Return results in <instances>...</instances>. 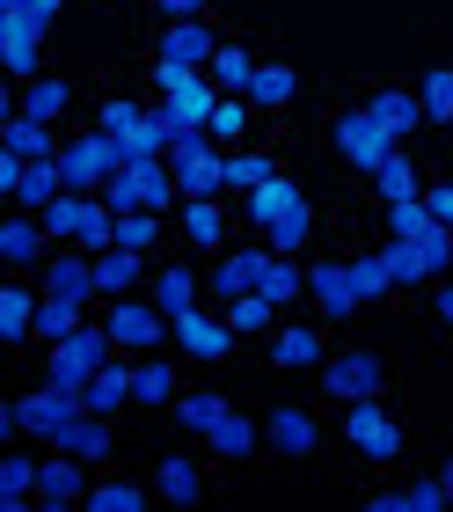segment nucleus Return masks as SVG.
<instances>
[{
    "instance_id": "f257e3e1",
    "label": "nucleus",
    "mask_w": 453,
    "mask_h": 512,
    "mask_svg": "<svg viewBox=\"0 0 453 512\" xmlns=\"http://www.w3.org/2000/svg\"><path fill=\"white\" fill-rule=\"evenodd\" d=\"M117 169H125V139L117 132H74L59 147V176H66V191H81V198H95Z\"/></svg>"
},
{
    "instance_id": "f03ea898",
    "label": "nucleus",
    "mask_w": 453,
    "mask_h": 512,
    "mask_svg": "<svg viewBox=\"0 0 453 512\" xmlns=\"http://www.w3.org/2000/svg\"><path fill=\"white\" fill-rule=\"evenodd\" d=\"M117 359V337H110V322H81L66 344H52V359H44V381H59V388H74L88 395V374L95 366H110Z\"/></svg>"
},
{
    "instance_id": "7ed1b4c3",
    "label": "nucleus",
    "mask_w": 453,
    "mask_h": 512,
    "mask_svg": "<svg viewBox=\"0 0 453 512\" xmlns=\"http://www.w3.org/2000/svg\"><path fill=\"white\" fill-rule=\"evenodd\" d=\"M81 410H88V395L59 388V381H44V388H30V395H15L0 425H8V432H37V439H59V432L74 425Z\"/></svg>"
},
{
    "instance_id": "20e7f679",
    "label": "nucleus",
    "mask_w": 453,
    "mask_h": 512,
    "mask_svg": "<svg viewBox=\"0 0 453 512\" xmlns=\"http://www.w3.org/2000/svg\"><path fill=\"white\" fill-rule=\"evenodd\" d=\"M169 169L183 183V198H220L227 191V147L212 132H183L169 147Z\"/></svg>"
},
{
    "instance_id": "39448f33",
    "label": "nucleus",
    "mask_w": 453,
    "mask_h": 512,
    "mask_svg": "<svg viewBox=\"0 0 453 512\" xmlns=\"http://www.w3.org/2000/svg\"><path fill=\"white\" fill-rule=\"evenodd\" d=\"M154 88H161V110H169L176 139L212 125V103H220V88H212L205 74H183V66H154Z\"/></svg>"
},
{
    "instance_id": "423d86ee",
    "label": "nucleus",
    "mask_w": 453,
    "mask_h": 512,
    "mask_svg": "<svg viewBox=\"0 0 453 512\" xmlns=\"http://www.w3.org/2000/svg\"><path fill=\"white\" fill-rule=\"evenodd\" d=\"M344 439H351L366 461H380V469H388V461H402V417L380 403V395H366V403H344Z\"/></svg>"
},
{
    "instance_id": "0eeeda50",
    "label": "nucleus",
    "mask_w": 453,
    "mask_h": 512,
    "mask_svg": "<svg viewBox=\"0 0 453 512\" xmlns=\"http://www.w3.org/2000/svg\"><path fill=\"white\" fill-rule=\"evenodd\" d=\"M315 374H322L329 403H366V395L388 388V359H380V352H329Z\"/></svg>"
},
{
    "instance_id": "6e6552de",
    "label": "nucleus",
    "mask_w": 453,
    "mask_h": 512,
    "mask_svg": "<svg viewBox=\"0 0 453 512\" xmlns=\"http://www.w3.org/2000/svg\"><path fill=\"white\" fill-rule=\"evenodd\" d=\"M103 322H110V337H117V352H154V344L176 330L161 300H132V293H125V300H110Z\"/></svg>"
},
{
    "instance_id": "1a4fd4ad",
    "label": "nucleus",
    "mask_w": 453,
    "mask_h": 512,
    "mask_svg": "<svg viewBox=\"0 0 453 512\" xmlns=\"http://www.w3.org/2000/svg\"><path fill=\"white\" fill-rule=\"evenodd\" d=\"M169 337H176V352H183V359H198V366H220V359L234 352V337H242V330H234V322H227L220 308H183Z\"/></svg>"
},
{
    "instance_id": "9d476101",
    "label": "nucleus",
    "mask_w": 453,
    "mask_h": 512,
    "mask_svg": "<svg viewBox=\"0 0 453 512\" xmlns=\"http://www.w3.org/2000/svg\"><path fill=\"white\" fill-rule=\"evenodd\" d=\"M44 30H52V15H37V8H0V52H8V74H15V81H37V66H44Z\"/></svg>"
},
{
    "instance_id": "9b49d317",
    "label": "nucleus",
    "mask_w": 453,
    "mask_h": 512,
    "mask_svg": "<svg viewBox=\"0 0 453 512\" xmlns=\"http://www.w3.org/2000/svg\"><path fill=\"white\" fill-rule=\"evenodd\" d=\"M395 147H402V139H395L388 125H380L373 110H344V118H337V154L351 161V169H366V176H373Z\"/></svg>"
},
{
    "instance_id": "f8f14e48",
    "label": "nucleus",
    "mask_w": 453,
    "mask_h": 512,
    "mask_svg": "<svg viewBox=\"0 0 453 512\" xmlns=\"http://www.w3.org/2000/svg\"><path fill=\"white\" fill-rule=\"evenodd\" d=\"M212 52H220V37L198 22H169V30L154 37V66H183V74H198V66H212Z\"/></svg>"
},
{
    "instance_id": "ddd939ff",
    "label": "nucleus",
    "mask_w": 453,
    "mask_h": 512,
    "mask_svg": "<svg viewBox=\"0 0 453 512\" xmlns=\"http://www.w3.org/2000/svg\"><path fill=\"white\" fill-rule=\"evenodd\" d=\"M88 461H74V454H59L52 447V461H44V476H37V512H66V505H88Z\"/></svg>"
},
{
    "instance_id": "4468645a",
    "label": "nucleus",
    "mask_w": 453,
    "mask_h": 512,
    "mask_svg": "<svg viewBox=\"0 0 453 512\" xmlns=\"http://www.w3.org/2000/svg\"><path fill=\"white\" fill-rule=\"evenodd\" d=\"M264 447L278 454V461H307L322 447V432H315V417H307L300 403H278L271 417H264Z\"/></svg>"
},
{
    "instance_id": "2eb2a0df",
    "label": "nucleus",
    "mask_w": 453,
    "mask_h": 512,
    "mask_svg": "<svg viewBox=\"0 0 453 512\" xmlns=\"http://www.w3.org/2000/svg\"><path fill=\"white\" fill-rule=\"evenodd\" d=\"M59 454H74V461H88V469H110V454H117V432H110V417L103 410H81L74 425H66L59 439H52Z\"/></svg>"
},
{
    "instance_id": "dca6fc26",
    "label": "nucleus",
    "mask_w": 453,
    "mask_h": 512,
    "mask_svg": "<svg viewBox=\"0 0 453 512\" xmlns=\"http://www.w3.org/2000/svg\"><path fill=\"white\" fill-rule=\"evenodd\" d=\"M59 147H66V139L44 125V118H30V110H15V103H8V125H0V154H15V161H59Z\"/></svg>"
},
{
    "instance_id": "f3484780",
    "label": "nucleus",
    "mask_w": 453,
    "mask_h": 512,
    "mask_svg": "<svg viewBox=\"0 0 453 512\" xmlns=\"http://www.w3.org/2000/svg\"><path fill=\"white\" fill-rule=\"evenodd\" d=\"M44 293L81 300V308H88V300H95V256H88V249H74V242L52 249V256H44Z\"/></svg>"
},
{
    "instance_id": "a211bd4d",
    "label": "nucleus",
    "mask_w": 453,
    "mask_h": 512,
    "mask_svg": "<svg viewBox=\"0 0 453 512\" xmlns=\"http://www.w3.org/2000/svg\"><path fill=\"white\" fill-rule=\"evenodd\" d=\"M307 293H315L322 322H351V315H359V293H351V264H307Z\"/></svg>"
},
{
    "instance_id": "6ab92c4d",
    "label": "nucleus",
    "mask_w": 453,
    "mask_h": 512,
    "mask_svg": "<svg viewBox=\"0 0 453 512\" xmlns=\"http://www.w3.org/2000/svg\"><path fill=\"white\" fill-rule=\"evenodd\" d=\"M205 447H212V454H220L227 469H234V461H249L256 447H264V425H256L249 410H234V403H227V410H220V425L205 432Z\"/></svg>"
},
{
    "instance_id": "aec40b11",
    "label": "nucleus",
    "mask_w": 453,
    "mask_h": 512,
    "mask_svg": "<svg viewBox=\"0 0 453 512\" xmlns=\"http://www.w3.org/2000/svg\"><path fill=\"white\" fill-rule=\"evenodd\" d=\"M264 264H271V242H264V249H227L220 271H212V293H220V308H227L234 293H256V286H264Z\"/></svg>"
},
{
    "instance_id": "412c9836",
    "label": "nucleus",
    "mask_w": 453,
    "mask_h": 512,
    "mask_svg": "<svg viewBox=\"0 0 453 512\" xmlns=\"http://www.w3.org/2000/svg\"><path fill=\"white\" fill-rule=\"evenodd\" d=\"M271 359L285 366V374H307V366H322V359H329V344H322L315 322H285L278 344H271Z\"/></svg>"
},
{
    "instance_id": "4be33fe9",
    "label": "nucleus",
    "mask_w": 453,
    "mask_h": 512,
    "mask_svg": "<svg viewBox=\"0 0 453 512\" xmlns=\"http://www.w3.org/2000/svg\"><path fill=\"white\" fill-rule=\"evenodd\" d=\"M300 96V74L285 59H256V81H249V103H256V118H271V110H285Z\"/></svg>"
},
{
    "instance_id": "5701e85b",
    "label": "nucleus",
    "mask_w": 453,
    "mask_h": 512,
    "mask_svg": "<svg viewBox=\"0 0 453 512\" xmlns=\"http://www.w3.org/2000/svg\"><path fill=\"white\" fill-rule=\"evenodd\" d=\"M37 300H44V286H22V278H8V286H0V337H8V344H30Z\"/></svg>"
},
{
    "instance_id": "b1692460",
    "label": "nucleus",
    "mask_w": 453,
    "mask_h": 512,
    "mask_svg": "<svg viewBox=\"0 0 453 512\" xmlns=\"http://www.w3.org/2000/svg\"><path fill=\"white\" fill-rule=\"evenodd\" d=\"M154 498H161V505H198V498H205V469H198L190 454H169V461L154 469Z\"/></svg>"
},
{
    "instance_id": "393cba45",
    "label": "nucleus",
    "mask_w": 453,
    "mask_h": 512,
    "mask_svg": "<svg viewBox=\"0 0 453 512\" xmlns=\"http://www.w3.org/2000/svg\"><path fill=\"white\" fill-rule=\"evenodd\" d=\"M44 242H52V235H44L37 213H15L8 227H0V256H8L15 271H37V264H44Z\"/></svg>"
},
{
    "instance_id": "a878e982",
    "label": "nucleus",
    "mask_w": 453,
    "mask_h": 512,
    "mask_svg": "<svg viewBox=\"0 0 453 512\" xmlns=\"http://www.w3.org/2000/svg\"><path fill=\"white\" fill-rule=\"evenodd\" d=\"M293 205H307V191H300V183L278 169V176H264V183L249 191V220H256V227H271V220H285V213H293Z\"/></svg>"
},
{
    "instance_id": "bb28decb",
    "label": "nucleus",
    "mask_w": 453,
    "mask_h": 512,
    "mask_svg": "<svg viewBox=\"0 0 453 512\" xmlns=\"http://www.w3.org/2000/svg\"><path fill=\"white\" fill-rule=\"evenodd\" d=\"M176 220H183V242H190V249H220V242H227L220 198H183V205H176Z\"/></svg>"
},
{
    "instance_id": "cd10ccee",
    "label": "nucleus",
    "mask_w": 453,
    "mask_h": 512,
    "mask_svg": "<svg viewBox=\"0 0 453 512\" xmlns=\"http://www.w3.org/2000/svg\"><path fill=\"white\" fill-rule=\"evenodd\" d=\"M125 403H132V359L117 352L110 366H95V374H88V410L110 417V410H125Z\"/></svg>"
},
{
    "instance_id": "c85d7f7f",
    "label": "nucleus",
    "mask_w": 453,
    "mask_h": 512,
    "mask_svg": "<svg viewBox=\"0 0 453 512\" xmlns=\"http://www.w3.org/2000/svg\"><path fill=\"white\" fill-rule=\"evenodd\" d=\"M74 330H81V300L44 293V300H37V330H30V344H44V352H52V344H66Z\"/></svg>"
},
{
    "instance_id": "c756f323",
    "label": "nucleus",
    "mask_w": 453,
    "mask_h": 512,
    "mask_svg": "<svg viewBox=\"0 0 453 512\" xmlns=\"http://www.w3.org/2000/svg\"><path fill=\"white\" fill-rule=\"evenodd\" d=\"M249 81H256V52L227 37L220 52H212V88H220V96H249Z\"/></svg>"
},
{
    "instance_id": "7c9ffc66",
    "label": "nucleus",
    "mask_w": 453,
    "mask_h": 512,
    "mask_svg": "<svg viewBox=\"0 0 453 512\" xmlns=\"http://www.w3.org/2000/svg\"><path fill=\"white\" fill-rule=\"evenodd\" d=\"M37 476H44V461L8 454V461H0V505H8V512H30V505H37Z\"/></svg>"
},
{
    "instance_id": "2f4dec72",
    "label": "nucleus",
    "mask_w": 453,
    "mask_h": 512,
    "mask_svg": "<svg viewBox=\"0 0 453 512\" xmlns=\"http://www.w3.org/2000/svg\"><path fill=\"white\" fill-rule=\"evenodd\" d=\"M366 110H373V118L388 125L395 139H410V132L424 125V103H417V88H380V96H373Z\"/></svg>"
},
{
    "instance_id": "473e14b6",
    "label": "nucleus",
    "mask_w": 453,
    "mask_h": 512,
    "mask_svg": "<svg viewBox=\"0 0 453 512\" xmlns=\"http://www.w3.org/2000/svg\"><path fill=\"white\" fill-rule=\"evenodd\" d=\"M154 483H125V476H95L88 483V512H147Z\"/></svg>"
},
{
    "instance_id": "72a5a7b5",
    "label": "nucleus",
    "mask_w": 453,
    "mask_h": 512,
    "mask_svg": "<svg viewBox=\"0 0 453 512\" xmlns=\"http://www.w3.org/2000/svg\"><path fill=\"white\" fill-rule=\"evenodd\" d=\"M66 103H74V88H66L59 74H37V81H22V96H15V110H30V118H66Z\"/></svg>"
},
{
    "instance_id": "f704fd0d",
    "label": "nucleus",
    "mask_w": 453,
    "mask_h": 512,
    "mask_svg": "<svg viewBox=\"0 0 453 512\" xmlns=\"http://www.w3.org/2000/svg\"><path fill=\"white\" fill-rule=\"evenodd\" d=\"M132 286H139V256L110 242L103 256H95V293H110V300H125Z\"/></svg>"
},
{
    "instance_id": "c9c22d12",
    "label": "nucleus",
    "mask_w": 453,
    "mask_h": 512,
    "mask_svg": "<svg viewBox=\"0 0 453 512\" xmlns=\"http://www.w3.org/2000/svg\"><path fill=\"white\" fill-rule=\"evenodd\" d=\"M132 403H147V410L176 403V366L169 359H139L132 366Z\"/></svg>"
},
{
    "instance_id": "e433bc0d",
    "label": "nucleus",
    "mask_w": 453,
    "mask_h": 512,
    "mask_svg": "<svg viewBox=\"0 0 453 512\" xmlns=\"http://www.w3.org/2000/svg\"><path fill=\"white\" fill-rule=\"evenodd\" d=\"M264 176H278V161H271L264 147H227V191H242V198H249Z\"/></svg>"
},
{
    "instance_id": "4c0bfd02",
    "label": "nucleus",
    "mask_w": 453,
    "mask_h": 512,
    "mask_svg": "<svg viewBox=\"0 0 453 512\" xmlns=\"http://www.w3.org/2000/svg\"><path fill=\"white\" fill-rule=\"evenodd\" d=\"M256 125V103L249 96H220V103H212V139H220V147H242V132Z\"/></svg>"
},
{
    "instance_id": "58836bf2",
    "label": "nucleus",
    "mask_w": 453,
    "mask_h": 512,
    "mask_svg": "<svg viewBox=\"0 0 453 512\" xmlns=\"http://www.w3.org/2000/svg\"><path fill=\"white\" fill-rule=\"evenodd\" d=\"M264 235H271V256H300L307 242H315V205H293V213L271 220Z\"/></svg>"
},
{
    "instance_id": "ea45409f",
    "label": "nucleus",
    "mask_w": 453,
    "mask_h": 512,
    "mask_svg": "<svg viewBox=\"0 0 453 512\" xmlns=\"http://www.w3.org/2000/svg\"><path fill=\"white\" fill-rule=\"evenodd\" d=\"M417 103H424V125H453V66H424Z\"/></svg>"
},
{
    "instance_id": "a19ab883",
    "label": "nucleus",
    "mask_w": 453,
    "mask_h": 512,
    "mask_svg": "<svg viewBox=\"0 0 453 512\" xmlns=\"http://www.w3.org/2000/svg\"><path fill=\"white\" fill-rule=\"evenodd\" d=\"M256 293L278 300V308H285V300H300V293H307V264H300V256H271V264H264V286H256Z\"/></svg>"
},
{
    "instance_id": "79ce46f5",
    "label": "nucleus",
    "mask_w": 453,
    "mask_h": 512,
    "mask_svg": "<svg viewBox=\"0 0 453 512\" xmlns=\"http://www.w3.org/2000/svg\"><path fill=\"white\" fill-rule=\"evenodd\" d=\"M380 264H388V278H395V286H424V278H432V264H424V249H417V242H402V235H388V249H380Z\"/></svg>"
},
{
    "instance_id": "37998d69",
    "label": "nucleus",
    "mask_w": 453,
    "mask_h": 512,
    "mask_svg": "<svg viewBox=\"0 0 453 512\" xmlns=\"http://www.w3.org/2000/svg\"><path fill=\"white\" fill-rule=\"evenodd\" d=\"M373 183H380V198H417V191H424L417 161L402 154V147H395V154H388V161H380V169H373Z\"/></svg>"
},
{
    "instance_id": "c03bdc74",
    "label": "nucleus",
    "mask_w": 453,
    "mask_h": 512,
    "mask_svg": "<svg viewBox=\"0 0 453 512\" xmlns=\"http://www.w3.org/2000/svg\"><path fill=\"white\" fill-rule=\"evenodd\" d=\"M81 213H88V198H81V191H59L37 220H44V235H52V242H74V235H81Z\"/></svg>"
},
{
    "instance_id": "a18cd8bd",
    "label": "nucleus",
    "mask_w": 453,
    "mask_h": 512,
    "mask_svg": "<svg viewBox=\"0 0 453 512\" xmlns=\"http://www.w3.org/2000/svg\"><path fill=\"white\" fill-rule=\"evenodd\" d=\"M351 293H359V308H373V300L395 293V278H388V264H380V249H373V256H351Z\"/></svg>"
},
{
    "instance_id": "49530a36",
    "label": "nucleus",
    "mask_w": 453,
    "mask_h": 512,
    "mask_svg": "<svg viewBox=\"0 0 453 512\" xmlns=\"http://www.w3.org/2000/svg\"><path fill=\"white\" fill-rule=\"evenodd\" d=\"M154 300L169 308V322H176L183 308H198V278H190V264H161V286H154Z\"/></svg>"
},
{
    "instance_id": "de8ad7c7",
    "label": "nucleus",
    "mask_w": 453,
    "mask_h": 512,
    "mask_svg": "<svg viewBox=\"0 0 453 512\" xmlns=\"http://www.w3.org/2000/svg\"><path fill=\"white\" fill-rule=\"evenodd\" d=\"M161 220L169 213H117V249H132V256L161 249Z\"/></svg>"
},
{
    "instance_id": "09e8293b",
    "label": "nucleus",
    "mask_w": 453,
    "mask_h": 512,
    "mask_svg": "<svg viewBox=\"0 0 453 512\" xmlns=\"http://www.w3.org/2000/svg\"><path fill=\"white\" fill-rule=\"evenodd\" d=\"M395 505L402 512H446V476H410V483H395Z\"/></svg>"
},
{
    "instance_id": "8fccbe9b",
    "label": "nucleus",
    "mask_w": 453,
    "mask_h": 512,
    "mask_svg": "<svg viewBox=\"0 0 453 512\" xmlns=\"http://www.w3.org/2000/svg\"><path fill=\"white\" fill-rule=\"evenodd\" d=\"M424 227H439V220H432V205H424V191H417V198H388V235L417 242Z\"/></svg>"
},
{
    "instance_id": "3c124183",
    "label": "nucleus",
    "mask_w": 453,
    "mask_h": 512,
    "mask_svg": "<svg viewBox=\"0 0 453 512\" xmlns=\"http://www.w3.org/2000/svg\"><path fill=\"white\" fill-rule=\"evenodd\" d=\"M227 322H234V330H271V322H278V300H264V293H234L227 300Z\"/></svg>"
},
{
    "instance_id": "603ef678",
    "label": "nucleus",
    "mask_w": 453,
    "mask_h": 512,
    "mask_svg": "<svg viewBox=\"0 0 453 512\" xmlns=\"http://www.w3.org/2000/svg\"><path fill=\"white\" fill-rule=\"evenodd\" d=\"M220 410H227L220 395H176V425H183V432H198V439L220 425Z\"/></svg>"
},
{
    "instance_id": "864d4df0",
    "label": "nucleus",
    "mask_w": 453,
    "mask_h": 512,
    "mask_svg": "<svg viewBox=\"0 0 453 512\" xmlns=\"http://www.w3.org/2000/svg\"><path fill=\"white\" fill-rule=\"evenodd\" d=\"M417 249H424V264H432V278H446V271H453V227H424Z\"/></svg>"
},
{
    "instance_id": "5fc2aeb1",
    "label": "nucleus",
    "mask_w": 453,
    "mask_h": 512,
    "mask_svg": "<svg viewBox=\"0 0 453 512\" xmlns=\"http://www.w3.org/2000/svg\"><path fill=\"white\" fill-rule=\"evenodd\" d=\"M139 118H147V110H139V103H132V96H110V103H103V110H95V132H132V125H139Z\"/></svg>"
},
{
    "instance_id": "6e6d98bb",
    "label": "nucleus",
    "mask_w": 453,
    "mask_h": 512,
    "mask_svg": "<svg viewBox=\"0 0 453 512\" xmlns=\"http://www.w3.org/2000/svg\"><path fill=\"white\" fill-rule=\"evenodd\" d=\"M424 205H432L439 227H453V183H424Z\"/></svg>"
},
{
    "instance_id": "4d7b16f0",
    "label": "nucleus",
    "mask_w": 453,
    "mask_h": 512,
    "mask_svg": "<svg viewBox=\"0 0 453 512\" xmlns=\"http://www.w3.org/2000/svg\"><path fill=\"white\" fill-rule=\"evenodd\" d=\"M161 15H169V22H198L205 0H161Z\"/></svg>"
},
{
    "instance_id": "13d9d810",
    "label": "nucleus",
    "mask_w": 453,
    "mask_h": 512,
    "mask_svg": "<svg viewBox=\"0 0 453 512\" xmlns=\"http://www.w3.org/2000/svg\"><path fill=\"white\" fill-rule=\"evenodd\" d=\"M432 315H439V322H446V330H453V278H446V286L432 293Z\"/></svg>"
},
{
    "instance_id": "bf43d9fd",
    "label": "nucleus",
    "mask_w": 453,
    "mask_h": 512,
    "mask_svg": "<svg viewBox=\"0 0 453 512\" xmlns=\"http://www.w3.org/2000/svg\"><path fill=\"white\" fill-rule=\"evenodd\" d=\"M439 476H446V505H453V454H446V461H439Z\"/></svg>"
},
{
    "instance_id": "052dcab7",
    "label": "nucleus",
    "mask_w": 453,
    "mask_h": 512,
    "mask_svg": "<svg viewBox=\"0 0 453 512\" xmlns=\"http://www.w3.org/2000/svg\"><path fill=\"white\" fill-rule=\"evenodd\" d=\"M30 8H37V15H52V22H59V0H30Z\"/></svg>"
}]
</instances>
